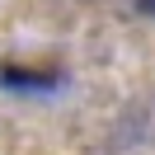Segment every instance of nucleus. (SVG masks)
<instances>
[{"mask_svg":"<svg viewBox=\"0 0 155 155\" xmlns=\"http://www.w3.org/2000/svg\"><path fill=\"white\" fill-rule=\"evenodd\" d=\"M136 10H141V14H150V19H155V0H136Z\"/></svg>","mask_w":155,"mask_h":155,"instance_id":"nucleus-2","label":"nucleus"},{"mask_svg":"<svg viewBox=\"0 0 155 155\" xmlns=\"http://www.w3.org/2000/svg\"><path fill=\"white\" fill-rule=\"evenodd\" d=\"M52 71H24V66H0V85L5 89H47L52 85Z\"/></svg>","mask_w":155,"mask_h":155,"instance_id":"nucleus-1","label":"nucleus"}]
</instances>
